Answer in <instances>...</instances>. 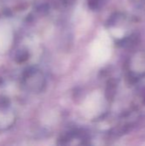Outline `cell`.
Instances as JSON below:
<instances>
[{
  "instance_id": "1",
  "label": "cell",
  "mask_w": 145,
  "mask_h": 146,
  "mask_svg": "<svg viewBox=\"0 0 145 146\" xmlns=\"http://www.w3.org/2000/svg\"><path fill=\"white\" fill-rule=\"evenodd\" d=\"M27 58H28V53H27L26 51H25V50L21 51V52L17 55V57H16V59H17V61H18L19 62H25Z\"/></svg>"
}]
</instances>
